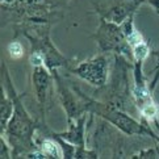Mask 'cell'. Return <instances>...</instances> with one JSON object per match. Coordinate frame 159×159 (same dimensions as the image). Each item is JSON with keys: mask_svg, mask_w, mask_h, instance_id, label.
Masks as SVG:
<instances>
[{"mask_svg": "<svg viewBox=\"0 0 159 159\" xmlns=\"http://www.w3.org/2000/svg\"><path fill=\"white\" fill-rule=\"evenodd\" d=\"M32 63L33 65H41L42 63V57L39 54H34L32 57Z\"/></svg>", "mask_w": 159, "mask_h": 159, "instance_id": "obj_6", "label": "cell"}, {"mask_svg": "<svg viewBox=\"0 0 159 159\" xmlns=\"http://www.w3.org/2000/svg\"><path fill=\"white\" fill-rule=\"evenodd\" d=\"M142 112H143V115L146 117H151V116H154L155 113H157V108L152 105V104H149L147 107L143 108V111H142Z\"/></svg>", "mask_w": 159, "mask_h": 159, "instance_id": "obj_4", "label": "cell"}, {"mask_svg": "<svg viewBox=\"0 0 159 159\" xmlns=\"http://www.w3.org/2000/svg\"><path fill=\"white\" fill-rule=\"evenodd\" d=\"M9 53H11V55H12L13 58H19V57H21L22 55V48H21V45L17 43V42L11 43L9 45Z\"/></svg>", "mask_w": 159, "mask_h": 159, "instance_id": "obj_3", "label": "cell"}, {"mask_svg": "<svg viewBox=\"0 0 159 159\" xmlns=\"http://www.w3.org/2000/svg\"><path fill=\"white\" fill-rule=\"evenodd\" d=\"M129 39L132 43H141V36L138 33H133V34L129 37Z\"/></svg>", "mask_w": 159, "mask_h": 159, "instance_id": "obj_5", "label": "cell"}, {"mask_svg": "<svg viewBox=\"0 0 159 159\" xmlns=\"http://www.w3.org/2000/svg\"><path fill=\"white\" fill-rule=\"evenodd\" d=\"M134 54H135V58L142 61L146 58L147 55V48L145 46L143 43H138L137 46H135V50H134Z\"/></svg>", "mask_w": 159, "mask_h": 159, "instance_id": "obj_2", "label": "cell"}, {"mask_svg": "<svg viewBox=\"0 0 159 159\" xmlns=\"http://www.w3.org/2000/svg\"><path fill=\"white\" fill-rule=\"evenodd\" d=\"M42 149L45 151V154H48L50 157H55V158H61V150H59V147L57 146L54 142L52 141H45L43 142V145H42Z\"/></svg>", "mask_w": 159, "mask_h": 159, "instance_id": "obj_1", "label": "cell"}]
</instances>
